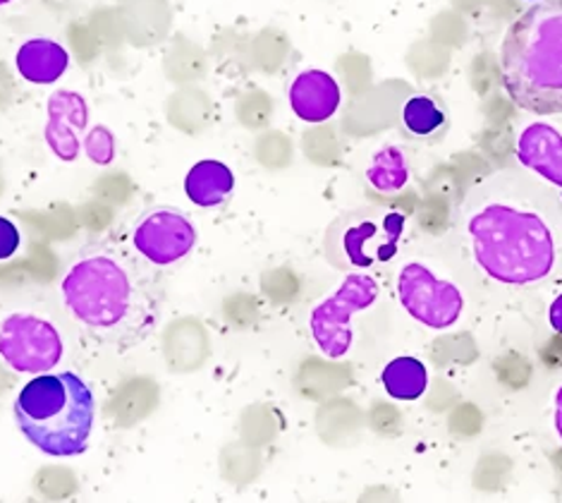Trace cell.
<instances>
[{
    "label": "cell",
    "mask_w": 562,
    "mask_h": 503,
    "mask_svg": "<svg viewBox=\"0 0 562 503\" xmlns=\"http://www.w3.org/2000/svg\"><path fill=\"white\" fill-rule=\"evenodd\" d=\"M60 295L72 320L105 343H137L156 320V302L142 271L113 252H89L63 276Z\"/></svg>",
    "instance_id": "6da1fadb"
},
{
    "label": "cell",
    "mask_w": 562,
    "mask_h": 503,
    "mask_svg": "<svg viewBox=\"0 0 562 503\" xmlns=\"http://www.w3.org/2000/svg\"><path fill=\"white\" fill-rule=\"evenodd\" d=\"M510 99L529 113H562V0H541L510 24L501 44Z\"/></svg>",
    "instance_id": "7a4b0ae2"
},
{
    "label": "cell",
    "mask_w": 562,
    "mask_h": 503,
    "mask_svg": "<svg viewBox=\"0 0 562 503\" xmlns=\"http://www.w3.org/2000/svg\"><path fill=\"white\" fill-rule=\"evenodd\" d=\"M474 259L488 278L505 286H531L551 273L555 243L543 216L510 204H488L467 223Z\"/></svg>",
    "instance_id": "3957f363"
},
{
    "label": "cell",
    "mask_w": 562,
    "mask_h": 503,
    "mask_svg": "<svg viewBox=\"0 0 562 503\" xmlns=\"http://www.w3.org/2000/svg\"><path fill=\"white\" fill-rule=\"evenodd\" d=\"M93 393L75 372L38 375L26 381L18 401L15 420L26 441L56 458L87 451L93 429Z\"/></svg>",
    "instance_id": "277c9868"
},
{
    "label": "cell",
    "mask_w": 562,
    "mask_h": 503,
    "mask_svg": "<svg viewBox=\"0 0 562 503\" xmlns=\"http://www.w3.org/2000/svg\"><path fill=\"white\" fill-rule=\"evenodd\" d=\"M381 288L373 276L350 273L336 293L321 300L312 310L310 328L318 350L328 360H340L352 348V316L369 310L379 300Z\"/></svg>",
    "instance_id": "5b68a950"
},
{
    "label": "cell",
    "mask_w": 562,
    "mask_h": 503,
    "mask_svg": "<svg viewBox=\"0 0 562 503\" xmlns=\"http://www.w3.org/2000/svg\"><path fill=\"white\" fill-rule=\"evenodd\" d=\"M63 338L48 320L15 312L0 324V360L20 375H46L63 360Z\"/></svg>",
    "instance_id": "8992f818"
},
{
    "label": "cell",
    "mask_w": 562,
    "mask_h": 503,
    "mask_svg": "<svg viewBox=\"0 0 562 503\" xmlns=\"http://www.w3.org/2000/svg\"><path fill=\"white\" fill-rule=\"evenodd\" d=\"M397 298L412 320L436 331L458 324L464 310V298L460 288L438 278L419 261H412L400 271Z\"/></svg>",
    "instance_id": "52a82bcc"
},
{
    "label": "cell",
    "mask_w": 562,
    "mask_h": 503,
    "mask_svg": "<svg viewBox=\"0 0 562 503\" xmlns=\"http://www.w3.org/2000/svg\"><path fill=\"white\" fill-rule=\"evenodd\" d=\"M132 243L154 267H170V264L184 259L194 249L196 231L182 211L158 206L135 223Z\"/></svg>",
    "instance_id": "ba28073f"
},
{
    "label": "cell",
    "mask_w": 562,
    "mask_h": 503,
    "mask_svg": "<svg viewBox=\"0 0 562 503\" xmlns=\"http://www.w3.org/2000/svg\"><path fill=\"white\" fill-rule=\"evenodd\" d=\"M405 231V216L403 214H383L381 221L376 219H361L347 226L340 247L347 264L352 267L367 269L379 261H387L395 257L400 235Z\"/></svg>",
    "instance_id": "9c48e42d"
},
{
    "label": "cell",
    "mask_w": 562,
    "mask_h": 503,
    "mask_svg": "<svg viewBox=\"0 0 562 503\" xmlns=\"http://www.w3.org/2000/svg\"><path fill=\"white\" fill-rule=\"evenodd\" d=\"M338 79L324 70H306L294 77L290 87V105L304 123H326L340 109Z\"/></svg>",
    "instance_id": "30bf717a"
},
{
    "label": "cell",
    "mask_w": 562,
    "mask_h": 503,
    "mask_svg": "<svg viewBox=\"0 0 562 503\" xmlns=\"http://www.w3.org/2000/svg\"><path fill=\"white\" fill-rule=\"evenodd\" d=\"M517 158L555 188H562V135L546 123H533L521 130L517 139Z\"/></svg>",
    "instance_id": "8fae6325"
},
{
    "label": "cell",
    "mask_w": 562,
    "mask_h": 503,
    "mask_svg": "<svg viewBox=\"0 0 562 503\" xmlns=\"http://www.w3.org/2000/svg\"><path fill=\"white\" fill-rule=\"evenodd\" d=\"M70 53L50 38H32L18 51V72L32 85H53L68 72Z\"/></svg>",
    "instance_id": "7c38bea8"
},
{
    "label": "cell",
    "mask_w": 562,
    "mask_h": 503,
    "mask_svg": "<svg viewBox=\"0 0 562 503\" xmlns=\"http://www.w3.org/2000/svg\"><path fill=\"white\" fill-rule=\"evenodd\" d=\"M233 190H235L233 170L223 161H216V158H206V161L194 164L184 178L187 197H190L192 204L202 209L221 206L227 197L233 194Z\"/></svg>",
    "instance_id": "4fadbf2b"
},
{
    "label": "cell",
    "mask_w": 562,
    "mask_h": 503,
    "mask_svg": "<svg viewBox=\"0 0 562 503\" xmlns=\"http://www.w3.org/2000/svg\"><path fill=\"white\" fill-rule=\"evenodd\" d=\"M383 389L395 401H417L428 389V369L417 357H395L385 365Z\"/></svg>",
    "instance_id": "5bb4252c"
},
{
    "label": "cell",
    "mask_w": 562,
    "mask_h": 503,
    "mask_svg": "<svg viewBox=\"0 0 562 503\" xmlns=\"http://www.w3.org/2000/svg\"><path fill=\"white\" fill-rule=\"evenodd\" d=\"M367 180L371 182L373 190L379 192H397L403 190L409 180L407 158L397 147H383L373 154Z\"/></svg>",
    "instance_id": "9a60e30c"
},
{
    "label": "cell",
    "mask_w": 562,
    "mask_h": 503,
    "mask_svg": "<svg viewBox=\"0 0 562 503\" xmlns=\"http://www.w3.org/2000/svg\"><path fill=\"white\" fill-rule=\"evenodd\" d=\"M403 123L409 135L414 137H431L443 127L446 113L440 111V105L428 97H412L403 105Z\"/></svg>",
    "instance_id": "2e32d148"
},
{
    "label": "cell",
    "mask_w": 562,
    "mask_h": 503,
    "mask_svg": "<svg viewBox=\"0 0 562 503\" xmlns=\"http://www.w3.org/2000/svg\"><path fill=\"white\" fill-rule=\"evenodd\" d=\"M20 243H22V235L15 223L5 216H0V261L15 257Z\"/></svg>",
    "instance_id": "e0dca14e"
},
{
    "label": "cell",
    "mask_w": 562,
    "mask_h": 503,
    "mask_svg": "<svg viewBox=\"0 0 562 503\" xmlns=\"http://www.w3.org/2000/svg\"><path fill=\"white\" fill-rule=\"evenodd\" d=\"M548 316H551V326L562 336V295H558V298L553 300L551 314H548Z\"/></svg>",
    "instance_id": "ac0fdd59"
},
{
    "label": "cell",
    "mask_w": 562,
    "mask_h": 503,
    "mask_svg": "<svg viewBox=\"0 0 562 503\" xmlns=\"http://www.w3.org/2000/svg\"><path fill=\"white\" fill-rule=\"evenodd\" d=\"M555 432L562 441V387L555 393Z\"/></svg>",
    "instance_id": "d6986e66"
},
{
    "label": "cell",
    "mask_w": 562,
    "mask_h": 503,
    "mask_svg": "<svg viewBox=\"0 0 562 503\" xmlns=\"http://www.w3.org/2000/svg\"><path fill=\"white\" fill-rule=\"evenodd\" d=\"M5 3H10V0H0V5H5Z\"/></svg>",
    "instance_id": "ffe728a7"
},
{
    "label": "cell",
    "mask_w": 562,
    "mask_h": 503,
    "mask_svg": "<svg viewBox=\"0 0 562 503\" xmlns=\"http://www.w3.org/2000/svg\"><path fill=\"white\" fill-rule=\"evenodd\" d=\"M529 3H541V0H529Z\"/></svg>",
    "instance_id": "44dd1931"
}]
</instances>
